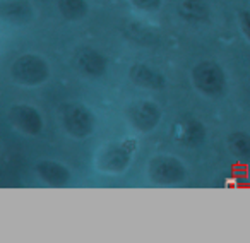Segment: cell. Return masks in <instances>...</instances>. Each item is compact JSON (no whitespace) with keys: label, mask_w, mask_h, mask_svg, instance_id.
I'll use <instances>...</instances> for the list:
<instances>
[{"label":"cell","mask_w":250,"mask_h":243,"mask_svg":"<svg viewBox=\"0 0 250 243\" xmlns=\"http://www.w3.org/2000/svg\"><path fill=\"white\" fill-rule=\"evenodd\" d=\"M9 76L21 87H38L50 79L52 69L38 53H22L11 63Z\"/></svg>","instance_id":"cell-2"},{"label":"cell","mask_w":250,"mask_h":243,"mask_svg":"<svg viewBox=\"0 0 250 243\" xmlns=\"http://www.w3.org/2000/svg\"><path fill=\"white\" fill-rule=\"evenodd\" d=\"M190 81L195 91L206 98H221L228 89V77L219 63L201 60L190 70Z\"/></svg>","instance_id":"cell-3"},{"label":"cell","mask_w":250,"mask_h":243,"mask_svg":"<svg viewBox=\"0 0 250 243\" xmlns=\"http://www.w3.org/2000/svg\"><path fill=\"white\" fill-rule=\"evenodd\" d=\"M178 14L190 22L206 21L209 16V7L206 0H180L178 2Z\"/></svg>","instance_id":"cell-14"},{"label":"cell","mask_w":250,"mask_h":243,"mask_svg":"<svg viewBox=\"0 0 250 243\" xmlns=\"http://www.w3.org/2000/svg\"><path fill=\"white\" fill-rule=\"evenodd\" d=\"M35 171L38 178L45 185L53 188L67 187L72 180V173L63 163L55 160H42L35 164Z\"/></svg>","instance_id":"cell-10"},{"label":"cell","mask_w":250,"mask_h":243,"mask_svg":"<svg viewBox=\"0 0 250 243\" xmlns=\"http://www.w3.org/2000/svg\"><path fill=\"white\" fill-rule=\"evenodd\" d=\"M137 149H139V142L134 137L106 142L101 149H98L94 156V170L103 175L125 173L132 164Z\"/></svg>","instance_id":"cell-1"},{"label":"cell","mask_w":250,"mask_h":243,"mask_svg":"<svg viewBox=\"0 0 250 243\" xmlns=\"http://www.w3.org/2000/svg\"><path fill=\"white\" fill-rule=\"evenodd\" d=\"M129 4L134 9L141 12H147V14H153V12L160 11L163 0H129Z\"/></svg>","instance_id":"cell-16"},{"label":"cell","mask_w":250,"mask_h":243,"mask_svg":"<svg viewBox=\"0 0 250 243\" xmlns=\"http://www.w3.org/2000/svg\"><path fill=\"white\" fill-rule=\"evenodd\" d=\"M147 178L151 183L170 187L178 185L187 178V168L184 161L170 154H158L147 161Z\"/></svg>","instance_id":"cell-4"},{"label":"cell","mask_w":250,"mask_h":243,"mask_svg":"<svg viewBox=\"0 0 250 243\" xmlns=\"http://www.w3.org/2000/svg\"><path fill=\"white\" fill-rule=\"evenodd\" d=\"M206 137H208L206 125L195 117L185 115V117L175 120L171 125V139L180 146L188 147V149L199 147L206 141Z\"/></svg>","instance_id":"cell-8"},{"label":"cell","mask_w":250,"mask_h":243,"mask_svg":"<svg viewBox=\"0 0 250 243\" xmlns=\"http://www.w3.org/2000/svg\"><path fill=\"white\" fill-rule=\"evenodd\" d=\"M163 111L156 101L151 100H139L130 104L127 110V118L134 130L141 134H149L160 125Z\"/></svg>","instance_id":"cell-7"},{"label":"cell","mask_w":250,"mask_h":243,"mask_svg":"<svg viewBox=\"0 0 250 243\" xmlns=\"http://www.w3.org/2000/svg\"><path fill=\"white\" fill-rule=\"evenodd\" d=\"M7 120L16 130H19L24 136L36 137L45 129V120H43L42 111L28 103H18L9 108Z\"/></svg>","instance_id":"cell-6"},{"label":"cell","mask_w":250,"mask_h":243,"mask_svg":"<svg viewBox=\"0 0 250 243\" xmlns=\"http://www.w3.org/2000/svg\"><path fill=\"white\" fill-rule=\"evenodd\" d=\"M228 149L235 158L242 161H250V134L236 130L228 136Z\"/></svg>","instance_id":"cell-15"},{"label":"cell","mask_w":250,"mask_h":243,"mask_svg":"<svg viewBox=\"0 0 250 243\" xmlns=\"http://www.w3.org/2000/svg\"><path fill=\"white\" fill-rule=\"evenodd\" d=\"M0 14L12 26H24L35 19V9L29 0H2Z\"/></svg>","instance_id":"cell-12"},{"label":"cell","mask_w":250,"mask_h":243,"mask_svg":"<svg viewBox=\"0 0 250 243\" xmlns=\"http://www.w3.org/2000/svg\"><path fill=\"white\" fill-rule=\"evenodd\" d=\"M238 26H240V31H242L243 38L250 43V11L238 12Z\"/></svg>","instance_id":"cell-17"},{"label":"cell","mask_w":250,"mask_h":243,"mask_svg":"<svg viewBox=\"0 0 250 243\" xmlns=\"http://www.w3.org/2000/svg\"><path fill=\"white\" fill-rule=\"evenodd\" d=\"M76 69L89 79H100L108 70V59L96 48L84 46L76 53Z\"/></svg>","instance_id":"cell-9"},{"label":"cell","mask_w":250,"mask_h":243,"mask_svg":"<svg viewBox=\"0 0 250 243\" xmlns=\"http://www.w3.org/2000/svg\"><path fill=\"white\" fill-rule=\"evenodd\" d=\"M129 79L134 86L147 91H161L167 86V77L147 63H132L129 67Z\"/></svg>","instance_id":"cell-11"},{"label":"cell","mask_w":250,"mask_h":243,"mask_svg":"<svg viewBox=\"0 0 250 243\" xmlns=\"http://www.w3.org/2000/svg\"><path fill=\"white\" fill-rule=\"evenodd\" d=\"M62 127L72 139H87L96 129V117L86 104H67L62 111Z\"/></svg>","instance_id":"cell-5"},{"label":"cell","mask_w":250,"mask_h":243,"mask_svg":"<svg viewBox=\"0 0 250 243\" xmlns=\"http://www.w3.org/2000/svg\"><path fill=\"white\" fill-rule=\"evenodd\" d=\"M55 4L59 14L69 22L83 21L89 14L87 0H55Z\"/></svg>","instance_id":"cell-13"}]
</instances>
